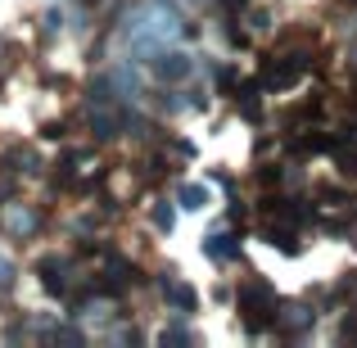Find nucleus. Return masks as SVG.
<instances>
[{
	"label": "nucleus",
	"mask_w": 357,
	"mask_h": 348,
	"mask_svg": "<svg viewBox=\"0 0 357 348\" xmlns=\"http://www.w3.org/2000/svg\"><path fill=\"white\" fill-rule=\"evenodd\" d=\"M240 317H244V331H249V335L271 331L276 317H280L276 289H271L267 280H249V285H240Z\"/></svg>",
	"instance_id": "1"
},
{
	"label": "nucleus",
	"mask_w": 357,
	"mask_h": 348,
	"mask_svg": "<svg viewBox=\"0 0 357 348\" xmlns=\"http://www.w3.org/2000/svg\"><path fill=\"white\" fill-rule=\"evenodd\" d=\"M149 68H154L158 82H181V77H190V73H195V59H190V54H181V50H163L158 59H149Z\"/></svg>",
	"instance_id": "2"
},
{
	"label": "nucleus",
	"mask_w": 357,
	"mask_h": 348,
	"mask_svg": "<svg viewBox=\"0 0 357 348\" xmlns=\"http://www.w3.org/2000/svg\"><path fill=\"white\" fill-rule=\"evenodd\" d=\"M158 289H163V298L176 308V312H195V308H199L195 289H190V285H181L176 276H158Z\"/></svg>",
	"instance_id": "3"
},
{
	"label": "nucleus",
	"mask_w": 357,
	"mask_h": 348,
	"mask_svg": "<svg viewBox=\"0 0 357 348\" xmlns=\"http://www.w3.org/2000/svg\"><path fill=\"white\" fill-rule=\"evenodd\" d=\"M276 326H280V335L285 340H294V335H307V326H312V312H307L303 303H280V317H276Z\"/></svg>",
	"instance_id": "4"
},
{
	"label": "nucleus",
	"mask_w": 357,
	"mask_h": 348,
	"mask_svg": "<svg viewBox=\"0 0 357 348\" xmlns=\"http://www.w3.org/2000/svg\"><path fill=\"white\" fill-rule=\"evenodd\" d=\"M204 253H208L213 262H236L240 258V244H236V235H231V231H213L208 244H204Z\"/></svg>",
	"instance_id": "5"
},
{
	"label": "nucleus",
	"mask_w": 357,
	"mask_h": 348,
	"mask_svg": "<svg viewBox=\"0 0 357 348\" xmlns=\"http://www.w3.org/2000/svg\"><path fill=\"white\" fill-rule=\"evenodd\" d=\"M267 240L276 244L280 253H298V231H294V222H271V218H267Z\"/></svg>",
	"instance_id": "6"
},
{
	"label": "nucleus",
	"mask_w": 357,
	"mask_h": 348,
	"mask_svg": "<svg viewBox=\"0 0 357 348\" xmlns=\"http://www.w3.org/2000/svg\"><path fill=\"white\" fill-rule=\"evenodd\" d=\"M5 227L14 231V235H27V231L36 227V218H32V213H23L18 204H5Z\"/></svg>",
	"instance_id": "7"
},
{
	"label": "nucleus",
	"mask_w": 357,
	"mask_h": 348,
	"mask_svg": "<svg viewBox=\"0 0 357 348\" xmlns=\"http://www.w3.org/2000/svg\"><path fill=\"white\" fill-rule=\"evenodd\" d=\"M176 204H181V209H204V204H208V190H204V186H181V190H176Z\"/></svg>",
	"instance_id": "8"
},
{
	"label": "nucleus",
	"mask_w": 357,
	"mask_h": 348,
	"mask_svg": "<svg viewBox=\"0 0 357 348\" xmlns=\"http://www.w3.org/2000/svg\"><path fill=\"white\" fill-rule=\"evenodd\" d=\"M163 154H167V158H181V163H190V158H195V145H190V140H167Z\"/></svg>",
	"instance_id": "9"
},
{
	"label": "nucleus",
	"mask_w": 357,
	"mask_h": 348,
	"mask_svg": "<svg viewBox=\"0 0 357 348\" xmlns=\"http://www.w3.org/2000/svg\"><path fill=\"white\" fill-rule=\"evenodd\" d=\"M218 91H227V96L236 100V91H240V73H236V68H218Z\"/></svg>",
	"instance_id": "10"
},
{
	"label": "nucleus",
	"mask_w": 357,
	"mask_h": 348,
	"mask_svg": "<svg viewBox=\"0 0 357 348\" xmlns=\"http://www.w3.org/2000/svg\"><path fill=\"white\" fill-rule=\"evenodd\" d=\"M154 227L163 231V235L172 231V204H154Z\"/></svg>",
	"instance_id": "11"
},
{
	"label": "nucleus",
	"mask_w": 357,
	"mask_h": 348,
	"mask_svg": "<svg viewBox=\"0 0 357 348\" xmlns=\"http://www.w3.org/2000/svg\"><path fill=\"white\" fill-rule=\"evenodd\" d=\"M258 181H262V186H280V167H276V163H262Z\"/></svg>",
	"instance_id": "12"
},
{
	"label": "nucleus",
	"mask_w": 357,
	"mask_h": 348,
	"mask_svg": "<svg viewBox=\"0 0 357 348\" xmlns=\"http://www.w3.org/2000/svg\"><path fill=\"white\" fill-rule=\"evenodd\" d=\"M9 285H14V262L0 258V289H9Z\"/></svg>",
	"instance_id": "13"
},
{
	"label": "nucleus",
	"mask_w": 357,
	"mask_h": 348,
	"mask_svg": "<svg viewBox=\"0 0 357 348\" xmlns=\"http://www.w3.org/2000/svg\"><path fill=\"white\" fill-rule=\"evenodd\" d=\"M340 294H349V298H357V271H349V276L340 280Z\"/></svg>",
	"instance_id": "14"
},
{
	"label": "nucleus",
	"mask_w": 357,
	"mask_h": 348,
	"mask_svg": "<svg viewBox=\"0 0 357 348\" xmlns=\"http://www.w3.org/2000/svg\"><path fill=\"white\" fill-rule=\"evenodd\" d=\"M41 136H45V140H59V136H63V122H45Z\"/></svg>",
	"instance_id": "15"
},
{
	"label": "nucleus",
	"mask_w": 357,
	"mask_h": 348,
	"mask_svg": "<svg viewBox=\"0 0 357 348\" xmlns=\"http://www.w3.org/2000/svg\"><path fill=\"white\" fill-rule=\"evenodd\" d=\"M163 344H190V331H167Z\"/></svg>",
	"instance_id": "16"
},
{
	"label": "nucleus",
	"mask_w": 357,
	"mask_h": 348,
	"mask_svg": "<svg viewBox=\"0 0 357 348\" xmlns=\"http://www.w3.org/2000/svg\"><path fill=\"white\" fill-rule=\"evenodd\" d=\"M86 5H96V0H86Z\"/></svg>",
	"instance_id": "17"
},
{
	"label": "nucleus",
	"mask_w": 357,
	"mask_h": 348,
	"mask_svg": "<svg viewBox=\"0 0 357 348\" xmlns=\"http://www.w3.org/2000/svg\"><path fill=\"white\" fill-rule=\"evenodd\" d=\"M0 86H5V82H0Z\"/></svg>",
	"instance_id": "18"
}]
</instances>
